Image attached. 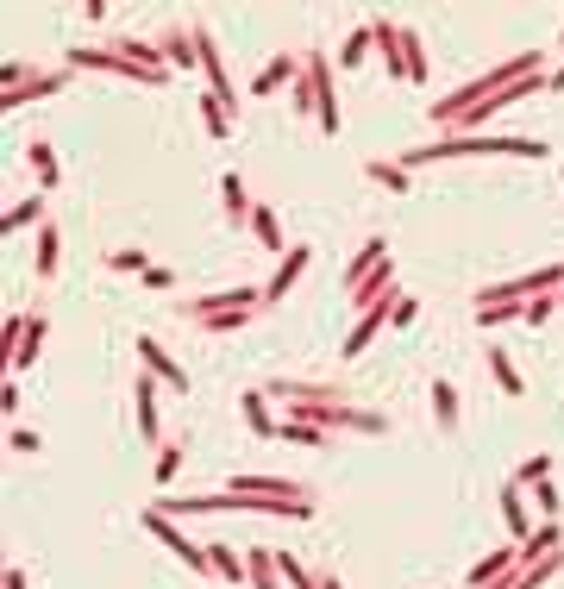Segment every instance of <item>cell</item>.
I'll use <instances>...</instances> for the list:
<instances>
[{"label": "cell", "instance_id": "cell-15", "mask_svg": "<svg viewBox=\"0 0 564 589\" xmlns=\"http://www.w3.org/2000/svg\"><path fill=\"white\" fill-rule=\"evenodd\" d=\"M44 339H51V314H32V320H26V333H19V345H13V358H7V370L19 376V370H26L38 351H44Z\"/></svg>", "mask_w": 564, "mask_h": 589}, {"label": "cell", "instance_id": "cell-7", "mask_svg": "<svg viewBox=\"0 0 564 589\" xmlns=\"http://www.w3.org/2000/svg\"><path fill=\"white\" fill-rule=\"evenodd\" d=\"M514 571H521V546H496L489 558H477V564H470V589H489V583L502 589Z\"/></svg>", "mask_w": 564, "mask_h": 589}, {"label": "cell", "instance_id": "cell-19", "mask_svg": "<svg viewBox=\"0 0 564 589\" xmlns=\"http://www.w3.org/2000/svg\"><path fill=\"white\" fill-rule=\"evenodd\" d=\"M552 552H564V533H558V521H539L521 539V564H539V558H552Z\"/></svg>", "mask_w": 564, "mask_h": 589}, {"label": "cell", "instance_id": "cell-40", "mask_svg": "<svg viewBox=\"0 0 564 589\" xmlns=\"http://www.w3.org/2000/svg\"><path fill=\"white\" fill-rule=\"evenodd\" d=\"M289 94H295V120H301V113H314V82H308V69H301V82H295Z\"/></svg>", "mask_w": 564, "mask_h": 589}, {"label": "cell", "instance_id": "cell-9", "mask_svg": "<svg viewBox=\"0 0 564 589\" xmlns=\"http://www.w3.org/2000/svg\"><path fill=\"white\" fill-rule=\"evenodd\" d=\"M308 264H314V251H308V245H295L289 257H276V276H270V289H264V308H276V301L301 282V270H308Z\"/></svg>", "mask_w": 564, "mask_h": 589}, {"label": "cell", "instance_id": "cell-43", "mask_svg": "<svg viewBox=\"0 0 564 589\" xmlns=\"http://www.w3.org/2000/svg\"><path fill=\"white\" fill-rule=\"evenodd\" d=\"M170 282H176V270H163V264L145 270V289H170Z\"/></svg>", "mask_w": 564, "mask_h": 589}, {"label": "cell", "instance_id": "cell-42", "mask_svg": "<svg viewBox=\"0 0 564 589\" xmlns=\"http://www.w3.org/2000/svg\"><path fill=\"white\" fill-rule=\"evenodd\" d=\"M38 445H44L38 433H26V427H13V452H26V458H32V452H38Z\"/></svg>", "mask_w": 564, "mask_h": 589}, {"label": "cell", "instance_id": "cell-25", "mask_svg": "<svg viewBox=\"0 0 564 589\" xmlns=\"http://www.w3.org/2000/svg\"><path fill=\"white\" fill-rule=\"evenodd\" d=\"M245 564H251V589H289L282 583V571H276V552H245Z\"/></svg>", "mask_w": 564, "mask_h": 589}, {"label": "cell", "instance_id": "cell-20", "mask_svg": "<svg viewBox=\"0 0 564 589\" xmlns=\"http://www.w3.org/2000/svg\"><path fill=\"white\" fill-rule=\"evenodd\" d=\"M251 239L264 245V251H276V257H289V239H282V220L270 214V207H251Z\"/></svg>", "mask_w": 564, "mask_h": 589}, {"label": "cell", "instance_id": "cell-11", "mask_svg": "<svg viewBox=\"0 0 564 589\" xmlns=\"http://www.w3.org/2000/svg\"><path fill=\"white\" fill-rule=\"evenodd\" d=\"M138 364H145L163 389H188V370H182V364H176V358H170V351H163L157 339H138Z\"/></svg>", "mask_w": 564, "mask_h": 589}, {"label": "cell", "instance_id": "cell-6", "mask_svg": "<svg viewBox=\"0 0 564 589\" xmlns=\"http://www.w3.org/2000/svg\"><path fill=\"white\" fill-rule=\"evenodd\" d=\"M395 289H402V282H395V257H389V264H376V270L358 282V289L345 295V308H351V314H364V308H376V301H389Z\"/></svg>", "mask_w": 564, "mask_h": 589}, {"label": "cell", "instance_id": "cell-2", "mask_svg": "<svg viewBox=\"0 0 564 589\" xmlns=\"http://www.w3.org/2000/svg\"><path fill=\"white\" fill-rule=\"evenodd\" d=\"M301 69H308V82H314V120H320V132L326 138H339L345 132V107H339V88H333V57L326 51H308L301 57Z\"/></svg>", "mask_w": 564, "mask_h": 589}, {"label": "cell", "instance_id": "cell-10", "mask_svg": "<svg viewBox=\"0 0 564 589\" xmlns=\"http://www.w3.org/2000/svg\"><path fill=\"white\" fill-rule=\"evenodd\" d=\"M69 88V69H38V76L26 82V88H7V94H0V107H26V101H44V94H63Z\"/></svg>", "mask_w": 564, "mask_h": 589}, {"label": "cell", "instance_id": "cell-1", "mask_svg": "<svg viewBox=\"0 0 564 589\" xmlns=\"http://www.w3.org/2000/svg\"><path fill=\"white\" fill-rule=\"evenodd\" d=\"M539 69H546V57H539V51H521V57H508L502 69H489V76H477V82L452 88V94H445V101H433V107H427V120H433V126H458V120H464L470 107L496 101L502 88H514L521 76H539Z\"/></svg>", "mask_w": 564, "mask_h": 589}, {"label": "cell", "instance_id": "cell-23", "mask_svg": "<svg viewBox=\"0 0 564 589\" xmlns=\"http://www.w3.org/2000/svg\"><path fill=\"white\" fill-rule=\"evenodd\" d=\"M364 176H370L376 188H389V195H408V188H414V170H402V163H383V157H370Z\"/></svg>", "mask_w": 564, "mask_h": 589}, {"label": "cell", "instance_id": "cell-34", "mask_svg": "<svg viewBox=\"0 0 564 589\" xmlns=\"http://www.w3.org/2000/svg\"><path fill=\"white\" fill-rule=\"evenodd\" d=\"M370 51H376V44H370V26H364V32H358V38H345V51H339V57H333V63H339V69H358V63H364V57H370Z\"/></svg>", "mask_w": 564, "mask_h": 589}, {"label": "cell", "instance_id": "cell-5", "mask_svg": "<svg viewBox=\"0 0 564 589\" xmlns=\"http://www.w3.org/2000/svg\"><path fill=\"white\" fill-rule=\"evenodd\" d=\"M402 38H408V26H395V19H383V13L370 19V44H376V57H383V69L395 82H408V44Z\"/></svg>", "mask_w": 564, "mask_h": 589}, {"label": "cell", "instance_id": "cell-3", "mask_svg": "<svg viewBox=\"0 0 564 589\" xmlns=\"http://www.w3.org/2000/svg\"><path fill=\"white\" fill-rule=\"evenodd\" d=\"M145 533H151V539H163V546H170V552H176L195 577H214V558H207V546H195V539L176 527V514H163L157 502H145Z\"/></svg>", "mask_w": 564, "mask_h": 589}, {"label": "cell", "instance_id": "cell-36", "mask_svg": "<svg viewBox=\"0 0 564 589\" xmlns=\"http://www.w3.org/2000/svg\"><path fill=\"white\" fill-rule=\"evenodd\" d=\"M107 270H138V276H145V270H151V257L126 245V251H107Z\"/></svg>", "mask_w": 564, "mask_h": 589}, {"label": "cell", "instance_id": "cell-16", "mask_svg": "<svg viewBox=\"0 0 564 589\" xmlns=\"http://www.w3.org/2000/svg\"><path fill=\"white\" fill-rule=\"evenodd\" d=\"M157 395H163V383L145 370V376H138V433H145V445L163 439V427H157Z\"/></svg>", "mask_w": 564, "mask_h": 589}, {"label": "cell", "instance_id": "cell-24", "mask_svg": "<svg viewBox=\"0 0 564 589\" xmlns=\"http://www.w3.org/2000/svg\"><path fill=\"white\" fill-rule=\"evenodd\" d=\"M207 558H214V577H220V583H245V577H251V564L232 552L226 539H214V546H207Z\"/></svg>", "mask_w": 564, "mask_h": 589}, {"label": "cell", "instance_id": "cell-46", "mask_svg": "<svg viewBox=\"0 0 564 589\" xmlns=\"http://www.w3.org/2000/svg\"><path fill=\"white\" fill-rule=\"evenodd\" d=\"M7 589H26V571H19V564H7Z\"/></svg>", "mask_w": 564, "mask_h": 589}, {"label": "cell", "instance_id": "cell-39", "mask_svg": "<svg viewBox=\"0 0 564 589\" xmlns=\"http://www.w3.org/2000/svg\"><path fill=\"white\" fill-rule=\"evenodd\" d=\"M558 314V295H539V301H527V326H546Z\"/></svg>", "mask_w": 564, "mask_h": 589}, {"label": "cell", "instance_id": "cell-30", "mask_svg": "<svg viewBox=\"0 0 564 589\" xmlns=\"http://www.w3.org/2000/svg\"><path fill=\"white\" fill-rule=\"evenodd\" d=\"M251 314H257V308H245V314H214V320H195V326H201L207 339H232V333H245V326H251Z\"/></svg>", "mask_w": 564, "mask_h": 589}, {"label": "cell", "instance_id": "cell-32", "mask_svg": "<svg viewBox=\"0 0 564 589\" xmlns=\"http://www.w3.org/2000/svg\"><path fill=\"white\" fill-rule=\"evenodd\" d=\"M26 157H32V170H38V182H44V188H57V151L44 145V138H32V145H26Z\"/></svg>", "mask_w": 564, "mask_h": 589}, {"label": "cell", "instance_id": "cell-21", "mask_svg": "<svg viewBox=\"0 0 564 589\" xmlns=\"http://www.w3.org/2000/svg\"><path fill=\"white\" fill-rule=\"evenodd\" d=\"M239 414H245V427H251L257 439H276V433H282V420H270V408H264V395H257V389L239 395Z\"/></svg>", "mask_w": 564, "mask_h": 589}, {"label": "cell", "instance_id": "cell-27", "mask_svg": "<svg viewBox=\"0 0 564 589\" xmlns=\"http://www.w3.org/2000/svg\"><path fill=\"white\" fill-rule=\"evenodd\" d=\"M32 239H38V276H44V282H51V276H57V257H63V245H57V226H51V220H44V226L32 232Z\"/></svg>", "mask_w": 564, "mask_h": 589}, {"label": "cell", "instance_id": "cell-18", "mask_svg": "<svg viewBox=\"0 0 564 589\" xmlns=\"http://www.w3.org/2000/svg\"><path fill=\"white\" fill-rule=\"evenodd\" d=\"M220 207H226V220H232V226H245V220H251V207H257V201L245 195V176H239V170H226V176H220Z\"/></svg>", "mask_w": 564, "mask_h": 589}, {"label": "cell", "instance_id": "cell-26", "mask_svg": "<svg viewBox=\"0 0 564 589\" xmlns=\"http://www.w3.org/2000/svg\"><path fill=\"white\" fill-rule=\"evenodd\" d=\"M195 107H201V120H207V132H214V138H232V107L220 101V94H207V88H201V101H195Z\"/></svg>", "mask_w": 564, "mask_h": 589}, {"label": "cell", "instance_id": "cell-47", "mask_svg": "<svg viewBox=\"0 0 564 589\" xmlns=\"http://www.w3.org/2000/svg\"><path fill=\"white\" fill-rule=\"evenodd\" d=\"M320 583H326V589H345V583H339V577H320Z\"/></svg>", "mask_w": 564, "mask_h": 589}, {"label": "cell", "instance_id": "cell-31", "mask_svg": "<svg viewBox=\"0 0 564 589\" xmlns=\"http://www.w3.org/2000/svg\"><path fill=\"white\" fill-rule=\"evenodd\" d=\"M433 420H439L445 433L458 427V389H452V383H433Z\"/></svg>", "mask_w": 564, "mask_h": 589}, {"label": "cell", "instance_id": "cell-37", "mask_svg": "<svg viewBox=\"0 0 564 589\" xmlns=\"http://www.w3.org/2000/svg\"><path fill=\"white\" fill-rule=\"evenodd\" d=\"M402 44H408V82H427V51H420V32H408Z\"/></svg>", "mask_w": 564, "mask_h": 589}, {"label": "cell", "instance_id": "cell-14", "mask_svg": "<svg viewBox=\"0 0 564 589\" xmlns=\"http://www.w3.org/2000/svg\"><path fill=\"white\" fill-rule=\"evenodd\" d=\"M163 63H170V69H195V63H201V26H195V32H188V26H170V32H163Z\"/></svg>", "mask_w": 564, "mask_h": 589}, {"label": "cell", "instance_id": "cell-41", "mask_svg": "<svg viewBox=\"0 0 564 589\" xmlns=\"http://www.w3.org/2000/svg\"><path fill=\"white\" fill-rule=\"evenodd\" d=\"M414 314H420V301H414V295L395 301V326H414Z\"/></svg>", "mask_w": 564, "mask_h": 589}, {"label": "cell", "instance_id": "cell-4", "mask_svg": "<svg viewBox=\"0 0 564 589\" xmlns=\"http://www.w3.org/2000/svg\"><path fill=\"white\" fill-rule=\"evenodd\" d=\"M245 308H264V289H214V295L176 301L182 320H214V314H245Z\"/></svg>", "mask_w": 564, "mask_h": 589}, {"label": "cell", "instance_id": "cell-8", "mask_svg": "<svg viewBox=\"0 0 564 589\" xmlns=\"http://www.w3.org/2000/svg\"><path fill=\"white\" fill-rule=\"evenodd\" d=\"M395 301H402V295H389V301H376V308H364V314H358V333L345 339V358H364L370 339L383 333V326H395Z\"/></svg>", "mask_w": 564, "mask_h": 589}, {"label": "cell", "instance_id": "cell-33", "mask_svg": "<svg viewBox=\"0 0 564 589\" xmlns=\"http://www.w3.org/2000/svg\"><path fill=\"white\" fill-rule=\"evenodd\" d=\"M176 470H182V445H157V470H151L157 489H170V483H176Z\"/></svg>", "mask_w": 564, "mask_h": 589}, {"label": "cell", "instance_id": "cell-35", "mask_svg": "<svg viewBox=\"0 0 564 589\" xmlns=\"http://www.w3.org/2000/svg\"><path fill=\"white\" fill-rule=\"evenodd\" d=\"M514 483H521V489H533V483H552V452H546V458H527L521 470H514Z\"/></svg>", "mask_w": 564, "mask_h": 589}, {"label": "cell", "instance_id": "cell-49", "mask_svg": "<svg viewBox=\"0 0 564 589\" xmlns=\"http://www.w3.org/2000/svg\"><path fill=\"white\" fill-rule=\"evenodd\" d=\"M558 176H564V170H558Z\"/></svg>", "mask_w": 564, "mask_h": 589}, {"label": "cell", "instance_id": "cell-45", "mask_svg": "<svg viewBox=\"0 0 564 589\" xmlns=\"http://www.w3.org/2000/svg\"><path fill=\"white\" fill-rule=\"evenodd\" d=\"M546 94H564V63H558L552 76H546Z\"/></svg>", "mask_w": 564, "mask_h": 589}, {"label": "cell", "instance_id": "cell-44", "mask_svg": "<svg viewBox=\"0 0 564 589\" xmlns=\"http://www.w3.org/2000/svg\"><path fill=\"white\" fill-rule=\"evenodd\" d=\"M113 7H107V0H82V19H88V26H101V19H107Z\"/></svg>", "mask_w": 564, "mask_h": 589}, {"label": "cell", "instance_id": "cell-13", "mask_svg": "<svg viewBox=\"0 0 564 589\" xmlns=\"http://www.w3.org/2000/svg\"><path fill=\"white\" fill-rule=\"evenodd\" d=\"M376 264H389V239H364V245H358V257H351V264L339 270V289L351 295V289H358V282H364Z\"/></svg>", "mask_w": 564, "mask_h": 589}, {"label": "cell", "instance_id": "cell-38", "mask_svg": "<svg viewBox=\"0 0 564 589\" xmlns=\"http://www.w3.org/2000/svg\"><path fill=\"white\" fill-rule=\"evenodd\" d=\"M533 508H539V521H558V489L552 483H533Z\"/></svg>", "mask_w": 564, "mask_h": 589}, {"label": "cell", "instance_id": "cell-28", "mask_svg": "<svg viewBox=\"0 0 564 589\" xmlns=\"http://www.w3.org/2000/svg\"><path fill=\"white\" fill-rule=\"evenodd\" d=\"M282 445H326V439H333V433H326V427H314V420H282V433H276Z\"/></svg>", "mask_w": 564, "mask_h": 589}, {"label": "cell", "instance_id": "cell-29", "mask_svg": "<svg viewBox=\"0 0 564 589\" xmlns=\"http://www.w3.org/2000/svg\"><path fill=\"white\" fill-rule=\"evenodd\" d=\"M32 220L44 226V188H38L32 201H13V207H7V220H0V226H7V232H26Z\"/></svg>", "mask_w": 564, "mask_h": 589}, {"label": "cell", "instance_id": "cell-17", "mask_svg": "<svg viewBox=\"0 0 564 589\" xmlns=\"http://www.w3.org/2000/svg\"><path fill=\"white\" fill-rule=\"evenodd\" d=\"M483 364H489V376H496V389H502V395H527V383H521V370H514V358H508V351H502L496 339L483 345Z\"/></svg>", "mask_w": 564, "mask_h": 589}, {"label": "cell", "instance_id": "cell-22", "mask_svg": "<svg viewBox=\"0 0 564 589\" xmlns=\"http://www.w3.org/2000/svg\"><path fill=\"white\" fill-rule=\"evenodd\" d=\"M496 508H502V521H508V533H514V539H527V533H533V521H527V502H521V483L496 489Z\"/></svg>", "mask_w": 564, "mask_h": 589}, {"label": "cell", "instance_id": "cell-48", "mask_svg": "<svg viewBox=\"0 0 564 589\" xmlns=\"http://www.w3.org/2000/svg\"><path fill=\"white\" fill-rule=\"evenodd\" d=\"M558 308H564V289H558Z\"/></svg>", "mask_w": 564, "mask_h": 589}, {"label": "cell", "instance_id": "cell-12", "mask_svg": "<svg viewBox=\"0 0 564 589\" xmlns=\"http://www.w3.org/2000/svg\"><path fill=\"white\" fill-rule=\"evenodd\" d=\"M289 82H301V57H270L264 69H257V82H251L245 94H257V101H264V94H282Z\"/></svg>", "mask_w": 564, "mask_h": 589}]
</instances>
